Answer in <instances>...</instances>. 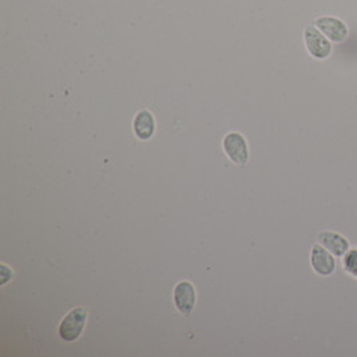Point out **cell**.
Instances as JSON below:
<instances>
[{
    "instance_id": "cell-1",
    "label": "cell",
    "mask_w": 357,
    "mask_h": 357,
    "mask_svg": "<svg viewBox=\"0 0 357 357\" xmlns=\"http://www.w3.org/2000/svg\"><path fill=\"white\" fill-rule=\"evenodd\" d=\"M87 316H89V312L86 308L79 307V308L71 309L59 325L61 339L67 342L78 340L84 331Z\"/></svg>"
},
{
    "instance_id": "cell-2",
    "label": "cell",
    "mask_w": 357,
    "mask_h": 357,
    "mask_svg": "<svg viewBox=\"0 0 357 357\" xmlns=\"http://www.w3.org/2000/svg\"><path fill=\"white\" fill-rule=\"evenodd\" d=\"M304 42L309 54L319 61L328 59L333 51L332 42L314 24H309L305 27Z\"/></svg>"
},
{
    "instance_id": "cell-3",
    "label": "cell",
    "mask_w": 357,
    "mask_h": 357,
    "mask_svg": "<svg viewBox=\"0 0 357 357\" xmlns=\"http://www.w3.org/2000/svg\"><path fill=\"white\" fill-rule=\"evenodd\" d=\"M222 147L229 160L236 165H245L249 160V147L243 134L229 132L224 137Z\"/></svg>"
},
{
    "instance_id": "cell-4",
    "label": "cell",
    "mask_w": 357,
    "mask_h": 357,
    "mask_svg": "<svg viewBox=\"0 0 357 357\" xmlns=\"http://www.w3.org/2000/svg\"><path fill=\"white\" fill-rule=\"evenodd\" d=\"M310 265L319 276L328 277L336 271L335 256L323 245L316 244L310 250Z\"/></svg>"
},
{
    "instance_id": "cell-5",
    "label": "cell",
    "mask_w": 357,
    "mask_h": 357,
    "mask_svg": "<svg viewBox=\"0 0 357 357\" xmlns=\"http://www.w3.org/2000/svg\"><path fill=\"white\" fill-rule=\"evenodd\" d=\"M313 24L333 43H342L348 38V27L339 17H317Z\"/></svg>"
},
{
    "instance_id": "cell-6",
    "label": "cell",
    "mask_w": 357,
    "mask_h": 357,
    "mask_svg": "<svg viewBox=\"0 0 357 357\" xmlns=\"http://www.w3.org/2000/svg\"><path fill=\"white\" fill-rule=\"evenodd\" d=\"M173 300L178 312L185 316H189L193 312L197 301L195 285L189 281H179L174 287Z\"/></svg>"
},
{
    "instance_id": "cell-7",
    "label": "cell",
    "mask_w": 357,
    "mask_h": 357,
    "mask_svg": "<svg viewBox=\"0 0 357 357\" xmlns=\"http://www.w3.org/2000/svg\"><path fill=\"white\" fill-rule=\"evenodd\" d=\"M319 244L323 245L335 257H344L345 253L351 249L349 241L337 231L324 230L317 236Z\"/></svg>"
},
{
    "instance_id": "cell-8",
    "label": "cell",
    "mask_w": 357,
    "mask_h": 357,
    "mask_svg": "<svg viewBox=\"0 0 357 357\" xmlns=\"http://www.w3.org/2000/svg\"><path fill=\"white\" fill-rule=\"evenodd\" d=\"M132 130L138 139L149 141L155 132V119L149 110H141L135 114L132 121Z\"/></svg>"
},
{
    "instance_id": "cell-9",
    "label": "cell",
    "mask_w": 357,
    "mask_h": 357,
    "mask_svg": "<svg viewBox=\"0 0 357 357\" xmlns=\"http://www.w3.org/2000/svg\"><path fill=\"white\" fill-rule=\"evenodd\" d=\"M344 271L357 280V248L349 249L342 259Z\"/></svg>"
},
{
    "instance_id": "cell-10",
    "label": "cell",
    "mask_w": 357,
    "mask_h": 357,
    "mask_svg": "<svg viewBox=\"0 0 357 357\" xmlns=\"http://www.w3.org/2000/svg\"><path fill=\"white\" fill-rule=\"evenodd\" d=\"M0 277H1V285H6L11 278H13V271L8 268V266H6L4 264H1L0 265Z\"/></svg>"
}]
</instances>
